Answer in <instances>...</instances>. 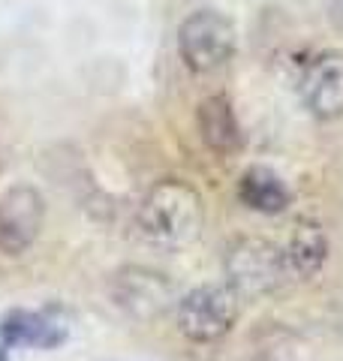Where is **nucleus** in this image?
Segmentation results:
<instances>
[{"mask_svg":"<svg viewBox=\"0 0 343 361\" xmlns=\"http://www.w3.org/2000/svg\"><path fill=\"white\" fill-rule=\"evenodd\" d=\"M202 199L184 180H160L139 205V232L163 250H184L202 232Z\"/></svg>","mask_w":343,"mask_h":361,"instance_id":"obj_1","label":"nucleus"},{"mask_svg":"<svg viewBox=\"0 0 343 361\" xmlns=\"http://www.w3.org/2000/svg\"><path fill=\"white\" fill-rule=\"evenodd\" d=\"M292 274L286 250L265 238H238L226 253V277L238 298L274 295Z\"/></svg>","mask_w":343,"mask_h":361,"instance_id":"obj_2","label":"nucleus"},{"mask_svg":"<svg viewBox=\"0 0 343 361\" xmlns=\"http://www.w3.org/2000/svg\"><path fill=\"white\" fill-rule=\"evenodd\" d=\"M181 61L193 73H214L235 51V25L217 9H199L178 27Z\"/></svg>","mask_w":343,"mask_h":361,"instance_id":"obj_3","label":"nucleus"},{"mask_svg":"<svg viewBox=\"0 0 343 361\" xmlns=\"http://www.w3.org/2000/svg\"><path fill=\"white\" fill-rule=\"evenodd\" d=\"M238 319V295L232 286H199L178 301V329L196 343H214Z\"/></svg>","mask_w":343,"mask_h":361,"instance_id":"obj_4","label":"nucleus"},{"mask_svg":"<svg viewBox=\"0 0 343 361\" xmlns=\"http://www.w3.org/2000/svg\"><path fill=\"white\" fill-rule=\"evenodd\" d=\"M112 298L124 313H130L133 319H142V322L157 319V316L166 313L175 301H181V298H175V286L151 268L118 271L112 280Z\"/></svg>","mask_w":343,"mask_h":361,"instance_id":"obj_5","label":"nucleus"},{"mask_svg":"<svg viewBox=\"0 0 343 361\" xmlns=\"http://www.w3.org/2000/svg\"><path fill=\"white\" fill-rule=\"evenodd\" d=\"M42 196L28 184H18L0 196V250L9 256L25 253L42 229Z\"/></svg>","mask_w":343,"mask_h":361,"instance_id":"obj_6","label":"nucleus"},{"mask_svg":"<svg viewBox=\"0 0 343 361\" xmlns=\"http://www.w3.org/2000/svg\"><path fill=\"white\" fill-rule=\"evenodd\" d=\"M304 103L316 118L343 115V51H325L304 73Z\"/></svg>","mask_w":343,"mask_h":361,"instance_id":"obj_7","label":"nucleus"},{"mask_svg":"<svg viewBox=\"0 0 343 361\" xmlns=\"http://www.w3.org/2000/svg\"><path fill=\"white\" fill-rule=\"evenodd\" d=\"M196 123H199V135L202 142L208 145L217 154H232L241 148V127H238V118L232 111V103L217 94L199 103L196 111Z\"/></svg>","mask_w":343,"mask_h":361,"instance_id":"obj_8","label":"nucleus"},{"mask_svg":"<svg viewBox=\"0 0 343 361\" xmlns=\"http://www.w3.org/2000/svg\"><path fill=\"white\" fill-rule=\"evenodd\" d=\"M238 199L244 202L247 208L262 211V214H280L289 208L292 193L286 187V180L280 175H274L271 169H247L241 175V184H238Z\"/></svg>","mask_w":343,"mask_h":361,"instance_id":"obj_9","label":"nucleus"},{"mask_svg":"<svg viewBox=\"0 0 343 361\" xmlns=\"http://www.w3.org/2000/svg\"><path fill=\"white\" fill-rule=\"evenodd\" d=\"M286 259H289L292 274L299 277H316L328 259V238L323 226L313 220H304L295 226L289 247H286Z\"/></svg>","mask_w":343,"mask_h":361,"instance_id":"obj_10","label":"nucleus"},{"mask_svg":"<svg viewBox=\"0 0 343 361\" xmlns=\"http://www.w3.org/2000/svg\"><path fill=\"white\" fill-rule=\"evenodd\" d=\"M325 13H328V18L335 21V25L343 27V0H325Z\"/></svg>","mask_w":343,"mask_h":361,"instance_id":"obj_11","label":"nucleus"}]
</instances>
